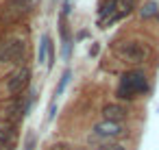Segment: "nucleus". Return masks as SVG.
Masks as SVG:
<instances>
[{"label":"nucleus","instance_id":"f257e3e1","mask_svg":"<svg viewBox=\"0 0 159 150\" xmlns=\"http://www.w3.org/2000/svg\"><path fill=\"white\" fill-rule=\"evenodd\" d=\"M148 91V76L142 70H129L120 76V85L116 89V96L120 100H135L142 94Z\"/></svg>","mask_w":159,"mask_h":150},{"label":"nucleus","instance_id":"f03ea898","mask_svg":"<svg viewBox=\"0 0 159 150\" xmlns=\"http://www.w3.org/2000/svg\"><path fill=\"white\" fill-rule=\"evenodd\" d=\"M113 52H116V57H118L120 61H124V63H135V65H137V63L148 61V57L152 55V48H150V44H146V42L126 39V42L116 44Z\"/></svg>","mask_w":159,"mask_h":150},{"label":"nucleus","instance_id":"7ed1b4c3","mask_svg":"<svg viewBox=\"0 0 159 150\" xmlns=\"http://www.w3.org/2000/svg\"><path fill=\"white\" fill-rule=\"evenodd\" d=\"M26 55V42L24 39H9L0 44V63H20Z\"/></svg>","mask_w":159,"mask_h":150},{"label":"nucleus","instance_id":"20e7f679","mask_svg":"<svg viewBox=\"0 0 159 150\" xmlns=\"http://www.w3.org/2000/svg\"><path fill=\"white\" fill-rule=\"evenodd\" d=\"M29 83H31V70L29 68H20V70H16L9 76V81H7V94L16 98V96H20L29 87Z\"/></svg>","mask_w":159,"mask_h":150},{"label":"nucleus","instance_id":"39448f33","mask_svg":"<svg viewBox=\"0 0 159 150\" xmlns=\"http://www.w3.org/2000/svg\"><path fill=\"white\" fill-rule=\"evenodd\" d=\"M122 133H124V128H122V124H118V122H107V120H102V122H98V124L94 126V135L105 137V139H116V137H120Z\"/></svg>","mask_w":159,"mask_h":150},{"label":"nucleus","instance_id":"423d86ee","mask_svg":"<svg viewBox=\"0 0 159 150\" xmlns=\"http://www.w3.org/2000/svg\"><path fill=\"white\" fill-rule=\"evenodd\" d=\"M126 115H129V111L122 104H105L102 107V117L107 122H118L120 124V120H124Z\"/></svg>","mask_w":159,"mask_h":150},{"label":"nucleus","instance_id":"0eeeda50","mask_svg":"<svg viewBox=\"0 0 159 150\" xmlns=\"http://www.w3.org/2000/svg\"><path fill=\"white\" fill-rule=\"evenodd\" d=\"M13 139H16V130H13V126H11V124H0V150L11 148Z\"/></svg>","mask_w":159,"mask_h":150},{"label":"nucleus","instance_id":"6e6552de","mask_svg":"<svg viewBox=\"0 0 159 150\" xmlns=\"http://www.w3.org/2000/svg\"><path fill=\"white\" fill-rule=\"evenodd\" d=\"M116 7H118V0H107V2L100 7V22H105L107 18L111 22V18L116 15Z\"/></svg>","mask_w":159,"mask_h":150},{"label":"nucleus","instance_id":"1a4fd4ad","mask_svg":"<svg viewBox=\"0 0 159 150\" xmlns=\"http://www.w3.org/2000/svg\"><path fill=\"white\" fill-rule=\"evenodd\" d=\"M157 13H159V5H157V2H152V0H150V2H146V5L139 9V15H142L144 20H148V18L157 15Z\"/></svg>","mask_w":159,"mask_h":150},{"label":"nucleus","instance_id":"9d476101","mask_svg":"<svg viewBox=\"0 0 159 150\" xmlns=\"http://www.w3.org/2000/svg\"><path fill=\"white\" fill-rule=\"evenodd\" d=\"M68 81H70V72L66 70V72H63V76H61V83H59V87H57V91H55V96H61V94H63V89H66Z\"/></svg>","mask_w":159,"mask_h":150},{"label":"nucleus","instance_id":"9b49d317","mask_svg":"<svg viewBox=\"0 0 159 150\" xmlns=\"http://www.w3.org/2000/svg\"><path fill=\"white\" fill-rule=\"evenodd\" d=\"M33 148H35V139L29 137V141H26V150H33Z\"/></svg>","mask_w":159,"mask_h":150},{"label":"nucleus","instance_id":"f8f14e48","mask_svg":"<svg viewBox=\"0 0 159 150\" xmlns=\"http://www.w3.org/2000/svg\"><path fill=\"white\" fill-rule=\"evenodd\" d=\"M157 18H159V13H157Z\"/></svg>","mask_w":159,"mask_h":150}]
</instances>
